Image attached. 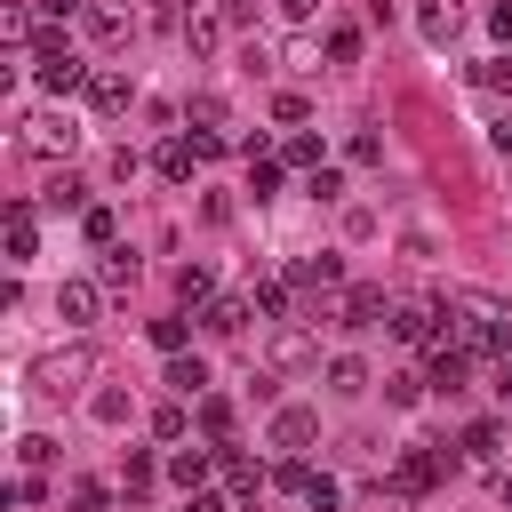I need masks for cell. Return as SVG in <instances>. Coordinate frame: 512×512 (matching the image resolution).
<instances>
[{
	"instance_id": "603a6c76",
	"label": "cell",
	"mask_w": 512,
	"mask_h": 512,
	"mask_svg": "<svg viewBox=\"0 0 512 512\" xmlns=\"http://www.w3.org/2000/svg\"><path fill=\"white\" fill-rule=\"evenodd\" d=\"M200 424L224 440V432H232V400H216V392H208V400H200Z\"/></svg>"
},
{
	"instance_id": "7a4b0ae2",
	"label": "cell",
	"mask_w": 512,
	"mask_h": 512,
	"mask_svg": "<svg viewBox=\"0 0 512 512\" xmlns=\"http://www.w3.org/2000/svg\"><path fill=\"white\" fill-rule=\"evenodd\" d=\"M440 472H448V456H440V448H424V440H416V448H408V456H400V464H392V504H408V496H424V488H432V480H440Z\"/></svg>"
},
{
	"instance_id": "44dd1931",
	"label": "cell",
	"mask_w": 512,
	"mask_h": 512,
	"mask_svg": "<svg viewBox=\"0 0 512 512\" xmlns=\"http://www.w3.org/2000/svg\"><path fill=\"white\" fill-rule=\"evenodd\" d=\"M328 384H336V392H368V368L344 352V360H328Z\"/></svg>"
},
{
	"instance_id": "f546056e",
	"label": "cell",
	"mask_w": 512,
	"mask_h": 512,
	"mask_svg": "<svg viewBox=\"0 0 512 512\" xmlns=\"http://www.w3.org/2000/svg\"><path fill=\"white\" fill-rule=\"evenodd\" d=\"M152 344L160 352H184V320H152Z\"/></svg>"
},
{
	"instance_id": "9a60e30c",
	"label": "cell",
	"mask_w": 512,
	"mask_h": 512,
	"mask_svg": "<svg viewBox=\"0 0 512 512\" xmlns=\"http://www.w3.org/2000/svg\"><path fill=\"white\" fill-rule=\"evenodd\" d=\"M496 448H504V424H488V416H480V424H464V456H480V464H488Z\"/></svg>"
},
{
	"instance_id": "2e32d148",
	"label": "cell",
	"mask_w": 512,
	"mask_h": 512,
	"mask_svg": "<svg viewBox=\"0 0 512 512\" xmlns=\"http://www.w3.org/2000/svg\"><path fill=\"white\" fill-rule=\"evenodd\" d=\"M240 320H248V296H224V304H208V328H216V336H240Z\"/></svg>"
},
{
	"instance_id": "e0dca14e",
	"label": "cell",
	"mask_w": 512,
	"mask_h": 512,
	"mask_svg": "<svg viewBox=\"0 0 512 512\" xmlns=\"http://www.w3.org/2000/svg\"><path fill=\"white\" fill-rule=\"evenodd\" d=\"M40 376H48V392H64L72 376H88V352H56V360H48Z\"/></svg>"
},
{
	"instance_id": "7c38bea8",
	"label": "cell",
	"mask_w": 512,
	"mask_h": 512,
	"mask_svg": "<svg viewBox=\"0 0 512 512\" xmlns=\"http://www.w3.org/2000/svg\"><path fill=\"white\" fill-rule=\"evenodd\" d=\"M376 312H384V288H352L344 296V328H376Z\"/></svg>"
},
{
	"instance_id": "83f0119b",
	"label": "cell",
	"mask_w": 512,
	"mask_h": 512,
	"mask_svg": "<svg viewBox=\"0 0 512 512\" xmlns=\"http://www.w3.org/2000/svg\"><path fill=\"white\" fill-rule=\"evenodd\" d=\"M248 192H256V200H272V192H280V168H272V160H256V176H248Z\"/></svg>"
},
{
	"instance_id": "7402d4cb",
	"label": "cell",
	"mask_w": 512,
	"mask_h": 512,
	"mask_svg": "<svg viewBox=\"0 0 512 512\" xmlns=\"http://www.w3.org/2000/svg\"><path fill=\"white\" fill-rule=\"evenodd\" d=\"M352 56H360V32L336 24V32H328V64H352Z\"/></svg>"
},
{
	"instance_id": "8fae6325",
	"label": "cell",
	"mask_w": 512,
	"mask_h": 512,
	"mask_svg": "<svg viewBox=\"0 0 512 512\" xmlns=\"http://www.w3.org/2000/svg\"><path fill=\"white\" fill-rule=\"evenodd\" d=\"M32 248H40V232H32V208L16 200V208H8V264H24Z\"/></svg>"
},
{
	"instance_id": "cb8c5ba5",
	"label": "cell",
	"mask_w": 512,
	"mask_h": 512,
	"mask_svg": "<svg viewBox=\"0 0 512 512\" xmlns=\"http://www.w3.org/2000/svg\"><path fill=\"white\" fill-rule=\"evenodd\" d=\"M304 192H312V200H344V176H336V168H312V184H304Z\"/></svg>"
},
{
	"instance_id": "6da1fadb",
	"label": "cell",
	"mask_w": 512,
	"mask_h": 512,
	"mask_svg": "<svg viewBox=\"0 0 512 512\" xmlns=\"http://www.w3.org/2000/svg\"><path fill=\"white\" fill-rule=\"evenodd\" d=\"M32 72H40V88H48V96H72V88H88V64H80V56L64 48V40H40Z\"/></svg>"
},
{
	"instance_id": "30bf717a",
	"label": "cell",
	"mask_w": 512,
	"mask_h": 512,
	"mask_svg": "<svg viewBox=\"0 0 512 512\" xmlns=\"http://www.w3.org/2000/svg\"><path fill=\"white\" fill-rule=\"evenodd\" d=\"M312 432H320V416H312V408H280V416H272V440H280V448H304Z\"/></svg>"
},
{
	"instance_id": "d590c367",
	"label": "cell",
	"mask_w": 512,
	"mask_h": 512,
	"mask_svg": "<svg viewBox=\"0 0 512 512\" xmlns=\"http://www.w3.org/2000/svg\"><path fill=\"white\" fill-rule=\"evenodd\" d=\"M488 136H496V152H512V120H496V128H488Z\"/></svg>"
},
{
	"instance_id": "1f68e13d",
	"label": "cell",
	"mask_w": 512,
	"mask_h": 512,
	"mask_svg": "<svg viewBox=\"0 0 512 512\" xmlns=\"http://www.w3.org/2000/svg\"><path fill=\"white\" fill-rule=\"evenodd\" d=\"M480 88H512V56H488L480 64Z\"/></svg>"
},
{
	"instance_id": "d4e9b609",
	"label": "cell",
	"mask_w": 512,
	"mask_h": 512,
	"mask_svg": "<svg viewBox=\"0 0 512 512\" xmlns=\"http://www.w3.org/2000/svg\"><path fill=\"white\" fill-rule=\"evenodd\" d=\"M128 280H136V256H128V248H120V256H104V288H128Z\"/></svg>"
},
{
	"instance_id": "9c48e42d",
	"label": "cell",
	"mask_w": 512,
	"mask_h": 512,
	"mask_svg": "<svg viewBox=\"0 0 512 512\" xmlns=\"http://www.w3.org/2000/svg\"><path fill=\"white\" fill-rule=\"evenodd\" d=\"M168 392H184V400H208V360H168Z\"/></svg>"
},
{
	"instance_id": "ffe728a7",
	"label": "cell",
	"mask_w": 512,
	"mask_h": 512,
	"mask_svg": "<svg viewBox=\"0 0 512 512\" xmlns=\"http://www.w3.org/2000/svg\"><path fill=\"white\" fill-rule=\"evenodd\" d=\"M176 288H184V304H208V288H216V272H208V264H184V272H176Z\"/></svg>"
},
{
	"instance_id": "4dcf8cb0",
	"label": "cell",
	"mask_w": 512,
	"mask_h": 512,
	"mask_svg": "<svg viewBox=\"0 0 512 512\" xmlns=\"http://www.w3.org/2000/svg\"><path fill=\"white\" fill-rule=\"evenodd\" d=\"M120 480H128V496H144V488H152V456H128V472H120Z\"/></svg>"
},
{
	"instance_id": "4316f807",
	"label": "cell",
	"mask_w": 512,
	"mask_h": 512,
	"mask_svg": "<svg viewBox=\"0 0 512 512\" xmlns=\"http://www.w3.org/2000/svg\"><path fill=\"white\" fill-rule=\"evenodd\" d=\"M344 152H352V160H360V168H368V160H384V136H368V128H360V136H352V144H344Z\"/></svg>"
},
{
	"instance_id": "836d02e7",
	"label": "cell",
	"mask_w": 512,
	"mask_h": 512,
	"mask_svg": "<svg viewBox=\"0 0 512 512\" xmlns=\"http://www.w3.org/2000/svg\"><path fill=\"white\" fill-rule=\"evenodd\" d=\"M72 8H88V0H40V16H72Z\"/></svg>"
},
{
	"instance_id": "74e56055",
	"label": "cell",
	"mask_w": 512,
	"mask_h": 512,
	"mask_svg": "<svg viewBox=\"0 0 512 512\" xmlns=\"http://www.w3.org/2000/svg\"><path fill=\"white\" fill-rule=\"evenodd\" d=\"M496 496H504V512H512V472H504V480H496Z\"/></svg>"
},
{
	"instance_id": "f1b7e54d",
	"label": "cell",
	"mask_w": 512,
	"mask_h": 512,
	"mask_svg": "<svg viewBox=\"0 0 512 512\" xmlns=\"http://www.w3.org/2000/svg\"><path fill=\"white\" fill-rule=\"evenodd\" d=\"M40 200H48V208H80V184H72V176H56V184H48Z\"/></svg>"
},
{
	"instance_id": "8d00e7d4",
	"label": "cell",
	"mask_w": 512,
	"mask_h": 512,
	"mask_svg": "<svg viewBox=\"0 0 512 512\" xmlns=\"http://www.w3.org/2000/svg\"><path fill=\"white\" fill-rule=\"evenodd\" d=\"M192 512H224V496H200V488H192Z\"/></svg>"
},
{
	"instance_id": "3957f363",
	"label": "cell",
	"mask_w": 512,
	"mask_h": 512,
	"mask_svg": "<svg viewBox=\"0 0 512 512\" xmlns=\"http://www.w3.org/2000/svg\"><path fill=\"white\" fill-rule=\"evenodd\" d=\"M24 144H32V152H72L80 128H72V112H32V120H24Z\"/></svg>"
},
{
	"instance_id": "52a82bcc",
	"label": "cell",
	"mask_w": 512,
	"mask_h": 512,
	"mask_svg": "<svg viewBox=\"0 0 512 512\" xmlns=\"http://www.w3.org/2000/svg\"><path fill=\"white\" fill-rule=\"evenodd\" d=\"M464 376H472V352L440 344V352H432V376H424V384H432V392H464Z\"/></svg>"
},
{
	"instance_id": "d6986e66",
	"label": "cell",
	"mask_w": 512,
	"mask_h": 512,
	"mask_svg": "<svg viewBox=\"0 0 512 512\" xmlns=\"http://www.w3.org/2000/svg\"><path fill=\"white\" fill-rule=\"evenodd\" d=\"M216 464H224V480H232L240 496H256V480H264V472H256L248 456H232V448H216Z\"/></svg>"
},
{
	"instance_id": "484cf974",
	"label": "cell",
	"mask_w": 512,
	"mask_h": 512,
	"mask_svg": "<svg viewBox=\"0 0 512 512\" xmlns=\"http://www.w3.org/2000/svg\"><path fill=\"white\" fill-rule=\"evenodd\" d=\"M0 32L8 40H32V8H0Z\"/></svg>"
},
{
	"instance_id": "e575fe53",
	"label": "cell",
	"mask_w": 512,
	"mask_h": 512,
	"mask_svg": "<svg viewBox=\"0 0 512 512\" xmlns=\"http://www.w3.org/2000/svg\"><path fill=\"white\" fill-rule=\"evenodd\" d=\"M496 392H504V400H512V352H504V360H496Z\"/></svg>"
},
{
	"instance_id": "ac0fdd59",
	"label": "cell",
	"mask_w": 512,
	"mask_h": 512,
	"mask_svg": "<svg viewBox=\"0 0 512 512\" xmlns=\"http://www.w3.org/2000/svg\"><path fill=\"white\" fill-rule=\"evenodd\" d=\"M208 464H216V448H184V456H176L168 472H176L184 488H200V480H208Z\"/></svg>"
},
{
	"instance_id": "5bb4252c",
	"label": "cell",
	"mask_w": 512,
	"mask_h": 512,
	"mask_svg": "<svg viewBox=\"0 0 512 512\" xmlns=\"http://www.w3.org/2000/svg\"><path fill=\"white\" fill-rule=\"evenodd\" d=\"M192 168H200V144H160V176L168 184H184Z\"/></svg>"
},
{
	"instance_id": "ba28073f",
	"label": "cell",
	"mask_w": 512,
	"mask_h": 512,
	"mask_svg": "<svg viewBox=\"0 0 512 512\" xmlns=\"http://www.w3.org/2000/svg\"><path fill=\"white\" fill-rule=\"evenodd\" d=\"M88 312H96V288H88V280H64V288H56V320H64V328H80Z\"/></svg>"
},
{
	"instance_id": "277c9868",
	"label": "cell",
	"mask_w": 512,
	"mask_h": 512,
	"mask_svg": "<svg viewBox=\"0 0 512 512\" xmlns=\"http://www.w3.org/2000/svg\"><path fill=\"white\" fill-rule=\"evenodd\" d=\"M88 104L112 120V112H128V104H136V80H128V72H112V64H104V72H88Z\"/></svg>"
},
{
	"instance_id": "5b68a950",
	"label": "cell",
	"mask_w": 512,
	"mask_h": 512,
	"mask_svg": "<svg viewBox=\"0 0 512 512\" xmlns=\"http://www.w3.org/2000/svg\"><path fill=\"white\" fill-rule=\"evenodd\" d=\"M416 32H424L432 48H448V40L464 32V8H456V0H424V8H416Z\"/></svg>"
},
{
	"instance_id": "8992f818",
	"label": "cell",
	"mask_w": 512,
	"mask_h": 512,
	"mask_svg": "<svg viewBox=\"0 0 512 512\" xmlns=\"http://www.w3.org/2000/svg\"><path fill=\"white\" fill-rule=\"evenodd\" d=\"M80 16H88V32H96V40H128V24H136V16H128V0H88Z\"/></svg>"
},
{
	"instance_id": "4fadbf2b",
	"label": "cell",
	"mask_w": 512,
	"mask_h": 512,
	"mask_svg": "<svg viewBox=\"0 0 512 512\" xmlns=\"http://www.w3.org/2000/svg\"><path fill=\"white\" fill-rule=\"evenodd\" d=\"M304 360H312V336L304 328H280L272 336V368H304Z\"/></svg>"
},
{
	"instance_id": "d6a6232c",
	"label": "cell",
	"mask_w": 512,
	"mask_h": 512,
	"mask_svg": "<svg viewBox=\"0 0 512 512\" xmlns=\"http://www.w3.org/2000/svg\"><path fill=\"white\" fill-rule=\"evenodd\" d=\"M280 8H288V24H312V8H320V0H280Z\"/></svg>"
}]
</instances>
